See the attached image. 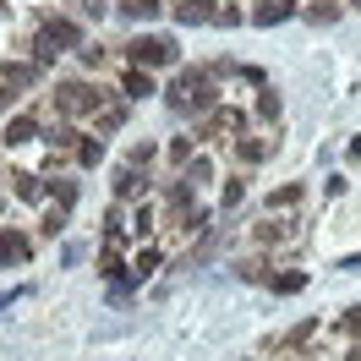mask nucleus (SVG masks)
Masks as SVG:
<instances>
[{
	"instance_id": "nucleus-6",
	"label": "nucleus",
	"mask_w": 361,
	"mask_h": 361,
	"mask_svg": "<svg viewBox=\"0 0 361 361\" xmlns=\"http://www.w3.org/2000/svg\"><path fill=\"white\" fill-rule=\"evenodd\" d=\"M23 241H17V235H0V263H6V257H23Z\"/></svg>"
},
{
	"instance_id": "nucleus-7",
	"label": "nucleus",
	"mask_w": 361,
	"mask_h": 361,
	"mask_svg": "<svg viewBox=\"0 0 361 361\" xmlns=\"http://www.w3.org/2000/svg\"><path fill=\"white\" fill-rule=\"evenodd\" d=\"M126 93H154V82H148L142 71H132V77H126Z\"/></svg>"
},
{
	"instance_id": "nucleus-1",
	"label": "nucleus",
	"mask_w": 361,
	"mask_h": 361,
	"mask_svg": "<svg viewBox=\"0 0 361 361\" xmlns=\"http://www.w3.org/2000/svg\"><path fill=\"white\" fill-rule=\"evenodd\" d=\"M132 61L137 66H164V61H176V44H164V39H137Z\"/></svg>"
},
{
	"instance_id": "nucleus-8",
	"label": "nucleus",
	"mask_w": 361,
	"mask_h": 361,
	"mask_svg": "<svg viewBox=\"0 0 361 361\" xmlns=\"http://www.w3.org/2000/svg\"><path fill=\"white\" fill-rule=\"evenodd\" d=\"M126 11H137V17H154V11H159V0H132Z\"/></svg>"
},
{
	"instance_id": "nucleus-5",
	"label": "nucleus",
	"mask_w": 361,
	"mask_h": 361,
	"mask_svg": "<svg viewBox=\"0 0 361 361\" xmlns=\"http://www.w3.org/2000/svg\"><path fill=\"white\" fill-rule=\"evenodd\" d=\"M27 137H33V121H11V126H6V142H11V148H17V142H27Z\"/></svg>"
},
{
	"instance_id": "nucleus-3",
	"label": "nucleus",
	"mask_w": 361,
	"mask_h": 361,
	"mask_svg": "<svg viewBox=\"0 0 361 361\" xmlns=\"http://www.w3.org/2000/svg\"><path fill=\"white\" fill-rule=\"evenodd\" d=\"M61 104H66V110H93V88L71 82V88H61Z\"/></svg>"
},
{
	"instance_id": "nucleus-4",
	"label": "nucleus",
	"mask_w": 361,
	"mask_h": 361,
	"mask_svg": "<svg viewBox=\"0 0 361 361\" xmlns=\"http://www.w3.org/2000/svg\"><path fill=\"white\" fill-rule=\"evenodd\" d=\"M208 6H214V0H176V17H180V23H203Z\"/></svg>"
},
{
	"instance_id": "nucleus-9",
	"label": "nucleus",
	"mask_w": 361,
	"mask_h": 361,
	"mask_svg": "<svg viewBox=\"0 0 361 361\" xmlns=\"http://www.w3.org/2000/svg\"><path fill=\"white\" fill-rule=\"evenodd\" d=\"M356 6H361V0H356Z\"/></svg>"
},
{
	"instance_id": "nucleus-2",
	"label": "nucleus",
	"mask_w": 361,
	"mask_h": 361,
	"mask_svg": "<svg viewBox=\"0 0 361 361\" xmlns=\"http://www.w3.org/2000/svg\"><path fill=\"white\" fill-rule=\"evenodd\" d=\"M61 44H77V27H71V23H49L44 33H39V61H49Z\"/></svg>"
}]
</instances>
